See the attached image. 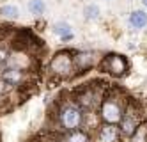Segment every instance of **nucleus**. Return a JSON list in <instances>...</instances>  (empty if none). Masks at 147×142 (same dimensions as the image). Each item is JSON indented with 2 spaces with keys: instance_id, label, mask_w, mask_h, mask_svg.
<instances>
[{
  "instance_id": "15",
  "label": "nucleus",
  "mask_w": 147,
  "mask_h": 142,
  "mask_svg": "<svg viewBox=\"0 0 147 142\" xmlns=\"http://www.w3.org/2000/svg\"><path fill=\"white\" fill-rule=\"evenodd\" d=\"M0 14L5 16V18H18L20 11H18L16 5H4L2 9H0Z\"/></svg>"
},
{
  "instance_id": "7",
  "label": "nucleus",
  "mask_w": 147,
  "mask_h": 142,
  "mask_svg": "<svg viewBox=\"0 0 147 142\" xmlns=\"http://www.w3.org/2000/svg\"><path fill=\"white\" fill-rule=\"evenodd\" d=\"M0 80H2L7 87H20L25 80V71L16 69V68H5L0 73Z\"/></svg>"
},
{
  "instance_id": "10",
  "label": "nucleus",
  "mask_w": 147,
  "mask_h": 142,
  "mask_svg": "<svg viewBox=\"0 0 147 142\" xmlns=\"http://www.w3.org/2000/svg\"><path fill=\"white\" fill-rule=\"evenodd\" d=\"M94 66V53L92 52H78L75 55V71L85 73Z\"/></svg>"
},
{
  "instance_id": "11",
  "label": "nucleus",
  "mask_w": 147,
  "mask_h": 142,
  "mask_svg": "<svg viewBox=\"0 0 147 142\" xmlns=\"http://www.w3.org/2000/svg\"><path fill=\"white\" fill-rule=\"evenodd\" d=\"M64 142H90V137L83 130H73L64 137Z\"/></svg>"
},
{
  "instance_id": "9",
  "label": "nucleus",
  "mask_w": 147,
  "mask_h": 142,
  "mask_svg": "<svg viewBox=\"0 0 147 142\" xmlns=\"http://www.w3.org/2000/svg\"><path fill=\"white\" fill-rule=\"evenodd\" d=\"M30 57L23 50H16V52H11V55H9V60H7V66L9 68H16V69H22V71H27L30 68Z\"/></svg>"
},
{
  "instance_id": "19",
  "label": "nucleus",
  "mask_w": 147,
  "mask_h": 142,
  "mask_svg": "<svg viewBox=\"0 0 147 142\" xmlns=\"http://www.w3.org/2000/svg\"><path fill=\"white\" fill-rule=\"evenodd\" d=\"M142 2H144V5H145V7H147V0H142Z\"/></svg>"
},
{
  "instance_id": "12",
  "label": "nucleus",
  "mask_w": 147,
  "mask_h": 142,
  "mask_svg": "<svg viewBox=\"0 0 147 142\" xmlns=\"http://www.w3.org/2000/svg\"><path fill=\"white\" fill-rule=\"evenodd\" d=\"M129 23L135 29H144L147 25V14L144 11H135V13H131V16H129Z\"/></svg>"
},
{
  "instance_id": "14",
  "label": "nucleus",
  "mask_w": 147,
  "mask_h": 142,
  "mask_svg": "<svg viewBox=\"0 0 147 142\" xmlns=\"http://www.w3.org/2000/svg\"><path fill=\"white\" fill-rule=\"evenodd\" d=\"M28 11L32 14H43L45 13V2L43 0H30L28 2Z\"/></svg>"
},
{
  "instance_id": "13",
  "label": "nucleus",
  "mask_w": 147,
  "mask_h": 142,
  "mask_svg": "<svg viewBox=\"0 0 147 142\" xmlns=\"http://www.w3.org/2000/svg\"><path fill=\"white\" fill-rule=\"evenodd\" d=\"M53 32L59 34L62 39H71V27L67 23H57L53 27Z\"/></svg>"
},
{
  "instance_id": "1",
  "label": "nucleus",
  "mask_w": 147,
  "mask_h": 142,
  "mask_svg": "<svg viewBox=\"0 0 147 142\" xmlns=\"http://www.w3.org/2000/svg\"><path fill=\"white\" fill-rule=\"evenodd\" d=\"M57 119L60 128H64L66 132H73V130H80L83 126L85 114H83L82 107H78L76 103H71V105H62L59 108Z\"/></svg>"
},
{
  "instance_id": "6",
  "label": "nucleus",
  "mask_w": 147,
  "mask_h": 142,
  "mask_svg": "<svg viewBox=\"0 0 147 142\" xmlns=\"http://www.w3.org/2000/svg\"><path fill=\"white\" fill-rule=\"evenodd\" d=\"M103 71H107L112 76H121L128 71V60H126L124 55H119V53H110L103 59L101 62Z\"/></svg>"
},
{
  "instance_id": "5",
  "label": "nucleus",
  "mask_w": 147,
  "mask_h": 142,
  "mask_svg": "<svg viewBox=\"0 0 147 142\" xmlns=\"http://www.w3.org/2000/svg\"><path fill=\"white\" fill-rule=\"evenodd\" d=\"M140 112H138V108H135V105L131 101H128V105H126L124 108V116L121 119V123H119V130H121V133L124 137H133L136 132H138V128H140Z\"/></svg>"
},
{
  "instance_id": "2",
  "label": "nucleus",
  "mask_w": 147,
  "mask_h": 142,
  "mask_svg": "<svg viewBox=\"0 0 147 142\" xmlns=\"http://www.w3.org/2000/svg\"><path fill=\"white\" fill-rule=\"evenodd\" d=\"M124 103L121 101L119 96L115 94H107L103 98V101L99 105V117L103 123L107 124H119L121 119L124 116Z\"/></svg>"
},
{
  "instance_id": "3",
  "label": "nucleus",
  "mask_w": 147,
  "mask_h": 142,
  "mask_svg": "<svg viewBox=\"0 0 147 142\" xmlns=\"http://www.w3.org/2000/svg\"><path fill=\"white\" fill-rule=\"evenodd\" d=\"M48 69L51 75L59 76V78H67L75 71V57L69 52H59L51 57Z\"/></svg>"
},
{
  "instance_id": "17",
  "label": "nucleus",
  "mask_w": 147,
  "mask_h": 142,
  "mask_svg": "<svg viewBox=\"0 0 147 142\" xmlns=\"http://www.w3.org/2000/svg\"><path fill=\"white\" fill-rule=\"evenodd\" d=\"M83 13H85V18H89V20H90V18H98L99 9H98V5H87Z\"/></svg>"
},
{
  "instance_id": "18",
  "label": "nucleus",
  "mask_w": 147,
  "mask_h": 142,
  "mask_svg": "<svg viewBox=\"0 0 147 142\" xmlns=\"http://www.w3.org/2000/svg\"><path fill=\"white\" fill-rule=\"evenodd\" d=\"M46 142H60V140H53V139H51V140H46Z\"/></svg>"
},
{
  "instance_id": "8",
  "label": "nucleus",
  "mask_w": 147,
  "mask_h": 142,
  "mask_svg": "<svg viewBox=\"0 0 147 142\" xmlns=\"http://www.w3.org/2000/svg\"><path fill=\"white\" fill-rule=\"evenodd\" d=\"M121 130L117 124H107L103 123L98 130V142H119L121 140Z\"/></svg>"
},
{
  "instance_id": "16",
  "label": "nucleus",
  "mask_w": 147,
  "mask_h": 142,
  "mask_svg": "<svg viewBox=\"0 0 147 142\" xmlns=\"http://www.w3.org/2000/svg\"><path fill=\"white\" fill-rule=\"evenodd\" d=\"M9 55H11V52H9V48L5 45H0V66L2 64H7L9 60Z\"/></svg>"
},
{
  "instance_id": "4",
  "label": "nucleus",
  "mask_w": 147,
  "mask_h": 142,
  "mask_svg": "<svg viewBox=\"0 0 147 142\" xmlns=\"http://www.w3.org/2000/svg\"><path fill=\"white\" fill-rule=\"evenodd\" d=\"M101 101H103V94L92 84L82 87L80 91H76V96H75V103L82 107L83 110H94L98 105H101Z\"/></svg>"
}]
</instances>
